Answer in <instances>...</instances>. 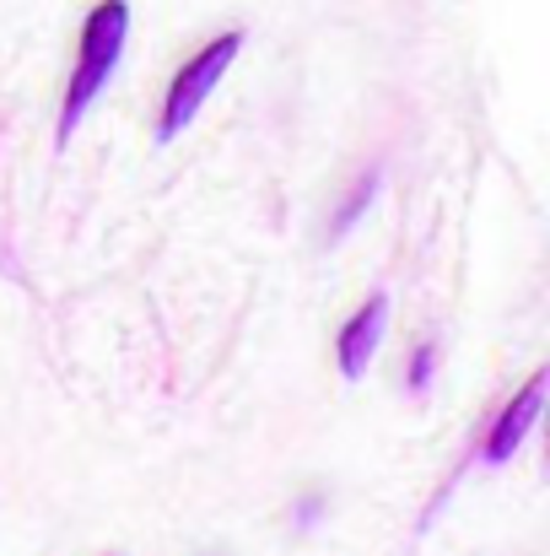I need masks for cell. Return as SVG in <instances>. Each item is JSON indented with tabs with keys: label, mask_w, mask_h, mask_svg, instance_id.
I'll use <instances>...</instances> for the list:
<instances>
[{
	"label": "cell",
	"mask_w": 550,
	"mask_h": 556,
	"mask_svg": "<svg viewBox=\"0 0 550 556\" xmlns=\"http://www.w3.org/2000/svg\"><path fill=\"white\" fill-rule=\"evenodd\" d=\"M243 49V33H221L210 38L200 54H189L174 76V87L163 92V114H157V141H179L183 130L194 125V114L205 109V98L216 92V81L227 76V65L238 60Z\"/></svg>",
	"instance_id": "obj_2"
},
{
	"label": "cell",
	"mask_w": 550,
	"mask_h": 556,
	"mask_svg": "<svg viewBox=\"0 0 550 556\" xmlns=\"http://www.w3.org/2000/svg\"><path fill=\"white\" fill-rule=\"evenodd\" d=\"M378 185H383V174H378V168H362V174H357V185L346 189L341 211L330 216V238H335V243H341V238H346V232H351V227L362 222V211L372 205V194H378Z\"/></svg>",
	"instance_id": "obj_5"
},
{
	"label": "cell",
	"mask_w": 550,
	"mask_h": 556,
	"mask_svg": "<svg viewBox=\"0 0 550 556\" xmlns=\"http://www.w3.org/2000/svg\"><path fill=\"white\" fill-rule=\"evenodd\" d=\"M432 368H437V346L426 341V346H421V352L410 357V372H405V389H410V394H421V389L432 383Z\"/></svg>",
	"instance_id": "obj_6"
},
{
	"label": "cell",
	"mask_w": 550,
	"mask_h": 556,
	"mask_svg": "<svg viewBox=\"0 0 550 556\" xmlns=\"http://www.w3.org/2000/svg\"><path fill=\"white\" fill-rule=\"evenodd\" d=\"M125 33H130V5L125 0H98L81 22V43H76V71L65 87V109H60V141H71L76 119L98 103V92L108 87V76L119 71L125 54Z\"/></svg>",
	"instance_id": "obj_1"
},
{
	"label": "cell",
	"mask_w": 550,
	"mask_h": 556,
	"mask_svg": "<svg viewBox=\"0 0 550 556\" xmlns=\"http://www.w3.org/2000/svg\"><path fill=\"white\" fill-rule=\"evenodd\" d=\"M383 319H388V298L383 292H372L362 308L341 325V341H335V363L346 378H362L367 363H372V352H378V341H383Z\"/></svg>",
	"instance_id": "obj_4"
},
{
	"label": "cell",
	"mask_w": 550,
	"mask_h": 556,
	"mask_svg": "<svg viewBox=\"0 0 550 556\" xmlns=\"http://www.w3.org/2000/svg\"><path fill=\"white\" fill-rule=\"evenodd\" d=\"M540 400H546V372H535V378L497 410V421H491V432H486V443H481V459H486V465H502V459L519 454V443L529 438V427H535V416H540Z\"/></svg>",
	"instance_id": "obj_3"
}]
</instances>
